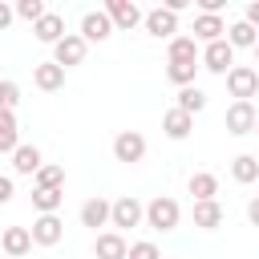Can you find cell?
Here are the masks:
<instances>
[{
  "instance_id": "6da1fadb",
  "label": "cell",
  "mask_w": 259,
  "mask_h": 259,
  "mask_svg": "<svg viewBox=\"0 0 259 259\" xmlns=\"http://www.w3.org/2000/svg\"><path fill=\"white\" fill-rule=\"evenodd\" d=\"M178 219H182V206L170 198V194H158V198H150L146 202V227L150 231H174L178 227Z\"/></svg>"
},
{
  "instance_id": "7a4b0ae2",
  "label": "cell",
  "mask_w": 259,
  "mask_h": 259,
  "mask_svg": "<svg viewBox=\"0 0 259 259\" xmlns=\"http://www.w3.org/2000/svg\"><path fill=\"white\" fill-rule=\"evenodd\" d=\"M227 89H231L235 101H251V97L259 93V69H251V65H235V69L227 73Z\"/></svg>"
},
{
  "instance_id": "3957f363",
  "label": "cell",
  "mask_w": 259,
  "mask_h": 259,
  "mask_svg": "<svg viewBox=\"0 0 259 259\" xmlns=\"http://www.w3.org/2000/svg\"><path fill=\"white\" fill-rule=\"evenodd\" d=\"M85 53H89V45H85V36H81V32H65V40H57V45H53V61H57L61 69L81 65V61H85Z\"/></svg>"
},
{
  "instance_id": "277c9868",
  "label": "cell",
  "mask_w": 259,
  "mask_h": 259,
  "mask_svg": "<svg viewBox=\"0 0 259 259\" xmlns=\"http://www.w3.org/2000/svg\"><path fill=\"white\" fill-rule=\"evenodd\" d=\"M255 121H259V109L251 101H231L227 105V134H235V138L255 134Z\"/></svg>"
},
{
  "instance_id": "5b68a950",
  "label": "cell",
  "mask_w": 259,
  "mask_h": 259,
  "mask_svg": "<svg viewBox=\"0 0 259 259\" xmlns=\"http://www.w3.org/2000/svg\"><path fill=\"white\" fill-rule=\"evenodd\" d=\"M109 223L117 227V231H130V227H142L146 223V206L134 198V194H121L117 202H113V214H109Z\"/></svg>"
},
{
  "instance_id": "8992f818",
  "label": "cell",
  "mask_w": 259,
  "mask_h": 259,
  "mask_svg": "<svg viewBox=\"0 0 259 259\" xmlns=\"http://www.w3.org/2000/svg\"><path fill=\"white\" fill-rule=\"evenodd\" d=\"M202 69H210V73H219V77H227V73L235 69V49L227 45V36L214 40V45H202Z\"/></svg>"
},
{
  "instance_id": "52a82bcc",
  "label": "cell",
  "mask_w": 259,
  "mask_h": 259,
  "mask_svg": "<svg viewBox=\"0 0 259 259\" xmlns=\"http://www.w3.org/2000/svg\"><path fill=\"white\" fill-rule=\"evenodd\" d=\"M113 158L125 162V166L142 162V158H146V138H142L138 130H121V134L113 138Z\"/></svg>"
},
{
  "instance_id": "ba28073f",
  "label": "cell",
  "mask_w": 259,
  "mask_h": 259,
  "mask_svg": "<svg viewBox=\"0 0 259 259\" xmlns=\"http://www.w3.org/2000/svg\"><path fill=\"white\" fill-rule=\"evenodd\" d=\"M81 36H85V45H101L113 36V20L105 16V8H93L81 16Z\"/></svg>"
},
{
  "instance_id": "9c48e42d",
  "label": "cell",
  "mask_w": 259,
  "mask_h": 259,
  "mask_svg": "<svg viewBox=\"0 0 259 259\" xmlns=\"http://www.w3.org/2000/svg\"><path fill=\"white\" fill-rule=\"evenodd\" d=\"M105 16L113 20V28H125V32L146 20V12H142L134 0H105Z\"/></svg>"
},
{
  "instance_id": "30bf717a",
  "label": "cell",
  "mask_w": 259,
  "mask_h": 259,
  "mask_svg": "<svg viewBox=\"0 0 259 259\" xmlns=\"http://www.w3.org/2000/svg\"><path fill=\"white\" fill-rule=\"evenodd\" d=\"M142 24H146V32L158 36V40H174V36H178V16H174L170 8H150Z\"/></svg>"
},
{
  "instance_id": "8fae6325",
  "label": "cell",
  "mask_w": 259,
  "mask_h": 259,
  "mask_svg": "<svg viewBox=\"0 0 259 259\" xmlns=\"http://www.w3.org/2000/svg\"><path fill=\"white\" fill-rule=\"evenodd\" d=\"M28 231H32V243H36V247H57V243L65 239V223H61L57 214H36V223H32Z\"/></svg>"
},
{
  "instance_id": "7c38bea8",
  "label": "cell",
  "mask_w": 259,
  "mask_h": 259,
  "mask_svg": "<svg viewBox=\"0 0 259 259\" xmlns=\"http://www.w3.org/2000/svg\"><path fill=\"white\" fill-rule=\"evenodd\" d=\"M36 243H32V231L28 227H4L0 231V251L4 255H12V259H20V255H28Z\"/></svg>"
},
{
  "instance_id": "4fadbf2b",
  "label": "cell",
  "mask_w": 259,
  "mask_h": 259,
  "mask_svg": "<svg viewBox=\"0 0 259 259\" xmlns=\"http://www.w3.org/2000/svg\"><path fill=\"white\" fill-rule=\"evenodd\" d=\"M223 32H227V20H223V16H210V12H198V16H194L190 36H194L198 45H214V40H223Z\"/></svg>"
},
{
  "instance_id": "5bb4252c",
  "label": "cell",
  "mask_w": 259,
  "mask_h": 259,
  "mask_svg": "<svg viewBox=\"0 0 259 259\" xmlns=\"http://www.w3.org/2000/svg\"><path fill=\"white\" fill-rule=\"evenodd\" d=\"M190 130H194V117H190V113H182L178 105L162 113V134H166L170 142H186V138H190Z\"/></svg>"
},
{
  "instance_id": "9a60e30c",
  "label": "cell",
  "mask_w": 259,
  "mask_h": 259,
  "mask_svg": "<svg viewBox=\"0 0 259 259\" xmlns=\"http://www.w3.org/2000/svg\"><path fill=\"white\" fill-rule=\"evenodd\" d=\"M93 255L97 259H125L130 255V243L121 239V231H101L97 243H93Z\"/></svg>"
},
{
  "instance_id": "2e32d148",
  "label": "cell",
  "mask_w": 259,
  "mask_h": 259,
  "mask_svg": "<svg viewBox=\"0 0 259 259\" xmlns=\"http://www.w3.org/2000/svg\"><path fill=\"white\" fill-rule=\"evenodd\" d=\"M32 36H36L40 45H57V40H65V20H61V12H45V16L32 24Z\"/></svg>"
},
{
  "instance_id": "e0dca14e",
  "label": "cell",
  "mask_w": 259,
  "mask_h": 259,
  "mask_svg": "<svg viewBox=\"0 0 259 259\" xmlns=\"http://www.w3.org/2000/svg\"><path fill=\"white\" fill-rule=\"evenodd\" d=\"M109 214H113V202L101 198V194L89 198V202H81V227H93V231H97V227L109 223Z\"/></svg>"
},
{
  "instance_id": "ac0fdd59",
  "label": "cell",
  "mask_w": 259,
  "mask_h": 259,
  "mask_svg": "<svg viewBox=\"0 0 259 259\" xmlns=\"http://www.w3.org/2000/svg\"><path fill=\"white\" fill-rule=\"evenodd\" d=\"M166 57L170 61H182V65H202V49H198L194 36H174L170 49H166Z\"/></svg>"
},
{
  "instance_id": "d6986e66",
  "label": "cell",
  "mask_w": 259,
  "mask_h": 259,
  "mask_svg": "<svg viewBox=\"0 0 259 259\" xmlns=\"http://www.w3.org/2000/svg\"><path fill=\"white\" fill-rule=\"evenodd\" d=\"M32 81H36V89H45V93H57V89L65 85V69H61L57 61H40V65L32 69Z\"/></svg>"
},
{
  "instance_id": "ffe728a7",
  "label": "cell",
  "mask_w": 259,
  "mask_h": 259,
  "mask_svg": "<svg viewBox=\"0 0 259 259\" xmlns=\"http://www.w3.org/2000/svg\"><path fill=\"white\" fill-rule=\"evenodd\" d=\"M40 166H45L40 150L20 142V146H16V154H12V170H16V174H32V178H36V170H40Z\"/></svg>"
},
{
  "instance_id": "44dd1931",
  "label": "cell",
  "mask_w": 259,
  "mask_h": 259,
  "mask_svg": "<svg viewBox=\"0 0 259 259\" xmlns=\"http://www.w3.org/2000/svg\"><path fill=\"white\" fill-rule=\"evenodd\" d=\"M186 190L194 194V202H210V198L219 194V178H214V174H206V170H198V174H190Z\"/></svg>"
},
{
  "instance_id": "7402d4cb",
  "label": "cell",
  "mask_w": 259,
  "mask_h": 259,
  "mask_svg": "<svg viewBox=\"0 0 259 259\" xmlns=\"http://www.w3.org/2000/svg\"><path fill=\"white\" fill-rule=\"evenodd\" d=\"M227 45L231 49H255L259 45V32L247 20H235V24H227Z\"/></svg>"
},
{
  "instance_id": "603a6c76",
  "label": "cell",
  "mask_w": 259,
  "mask_h": 259,
  "mask_svg": "<svg viewBox=\"0 0 259 259\" xmlns=\"http://www.w3.org/2000/svg\"><path fill=\"white\" fill-rule=\"evenodd\" d=\"M194 227H202V231L223 227V206H219V198H210V202H194Z\"/></svg>"
},
{
  "instance_id": "cb8c5ba5",
  "label": "cell",
  "mask_w": 259,
  "mask_h": 259,
  "mask_svg": "<svg viewBox=\"0 0 259 259\" xmlns=\"http://www.w3.org/2000/svg\"><path fill=\"white\" fill-rule=\"evenodd\" d=\"M231 178H235L239 186L255 182V178H259V154H239V158L231 162Z\"/></svg>"
},
{
  "instance_id": "d4e9b609",
  "label": "cell",
  "mask_w": 259,
  "mask_h": 259,
  "mask_svg": "<svg viewBox=\"0 0 259 259\" xmlns=\"http://www.w3.org/2000/svg\"><path fill=\"white\" fill-rule=\"evenodd\" d=\"M20 146V130H16V113L0 109V154H16Z\"/></svg>"
},
{
  "instance_id": "484cf974",
  "label": "cell",
  "mask_w": 259,
  "mask_h": 259,
  "mask_svg": "<svg viewBox=\"0 0 259 259\" xmlns=\"http://www.w3.org/2000/svg\"><path fill=\"white\" fill-rule=\"evenodd\" d=\"M178 109H182V113H190V117H194V113H202V109H206V93H202L198 85L178 89Z\"/></svg>"
},
{
  "instance_id": "4316f807",
  "label": "cell",
  "mask_w": 259,
  "mask_h": 259,
  "mask_svg": "<svg viewBox=\"0 0 259 259\" xmlns=\"http://www.w3.org/2000/svg\"><path fill=\"white\" fill-rule=\"evenodd\" d=\"M36 186H40V190H65V166L45 162V166L36 170Z\"/></svg>"
},
{
  "instance_id": "83f0119b",
  "label": "cell",
  "mask_w": 259,
  "mask_h": 259,
  "mask_svg": "<svg viewBox=\"0 0 259 259\" xmlns=\"http://www.w3.org/2000/svg\"><path fill=\"white\" fill-rule=\"evenodd\" d=\"M202 65H182V61H170L166 65V77H170V85H178V89H186V85H194V73H198Z\"/></svg>"
},
{
  "instance_id": "f1b7e54d",
  "label": "cell",
  "mask_w": 259,
  "mask_h": 259,
  "mask_svg": "<svg viewBox=\"0 0 259 259\" xmlns=\"http://www.w3.org/2000/svg\"><path fill=\"white\" fill-rule=\"evenodd\" d=\"M65 202V190H32V206L40 210V214H57V206Z\"/></svg>"
},
{
  "instance_id": "f546056e",
  "label": "cell",
  "mask_w": 259,
  "mask_h": 259,
  "mask_svg": "<svg viewBox=\"0 0 259 259\" xmlns=\"http://www.w3.org/2000/svg\"><path fill=\"white\" fill-rule=\"evenodd\" d=\"M45 12H49L45 0H16V16H20V20H32V24H36Z\"/></svg>"
},
{
  "instance_id": "4dcf8cb0",
  "label": "cell",
  "mask_w": 259,
  "mask_h": 259,
  "mask_svg": "<svg viewBox=\"0 0 259 259\" xmlns=\"http://www.w3.org/2000/svg\"><path fill=\"white\" fill-rule=\"evenodd\" d=\"M16 101H20V85L16 81H0V109H16Z\"/></svg>"
},
{
  "instance_id": "1f68e13d",
  "label": "cell",
  "mask_w": 259,
  "mask_h": 259,
  "mask_svg": "<svg viewBox=\"0 0 259 259\" xmlns=\"http://www.w3.org/2000/svg\"><path fill=\"white\" fill-rule=\"evenodd\" d=\"M125 259H166V255H162L150 239H142V243H130V255H125Z\"/></svg>"
},
{
  "instance_id": "d6a6232c",
  "label": "cell",
  "mask_w": 259,
  "mask_h": 259,
  "mask_svg": "<svg viewBox=\"0 0 259 259\" xmlns=\"http://www.w3.org/2000/svg\"><path fill=\"white\" fill-rule=\"evenodd\" d=\"M16 198V186H12V178L8 174H0V206H8Z\"/></svg>"
},
{
  "instance_id": "836d02e7",
  "label": "cell",
  "mask_w": 259,
  "mask_h": 259,
  "mask_svg": "<svg viewBox=\"0 0 259 259\" xmlns=\"http://www.w3.org/2000/svg\"><path fill=\"white\" fill-rule=\"evenodd\" d=\"M243 20H247V24H251V28L259 32V0H251V4H247V12H243Z\"/></svg>"
},
{
  "instance_id": "e575fe53",
  "label": "cell",
  "mask_w": 259,
  "mask_h": 259,
  "mask_svg": "<svg viewBox=\"0 0 259 259\" xmlns=\"http://www.w3.org/2000/svg\"><path fill=\"white\" fill-rule=\"evenodd\" d=\"M12 20H16V8H12V4H4V0H0V28H8V24H12Z\"/></svg>"
},
{
  "instance_id": "d590c367",
  "label": "cell",
  "mask_w": 259,
  "mask_h": 259,
  "mask_svg": "<svg viewBox=\"0 0 259 259\" xmlns=\"http://www.w3.org/2000/svg\"><path fill=\"white\" fill-rule=\"evenodd\" d=\"M247 219H251V227H259V198L247 202Z\"/></svg>"
},
{
  "instance_id": "8d00e7d4",
  "label": "cell",
  "mask_w": 259,
  "mask_h": 259,
  "mask_svg": "<svg viewBox=\"0 0 259 259\" xmlns=\"http://www.w3.org/2000/svg\"><path fill=\"white\" fill-rule=\"evenodd\" d=\"M255 61H259V45H255Z\"/></svg>"
},
{
  "instance_id": "74e56055",
  "label": "cell",
  "mask_w": 259,
  "mask_h": 259,
  "mask_svg": "<svg viewBox=\"0 0 259 259\" xmlns=\"http://www.w3.org/2000/svg\"><path fill=\"white\" fill-rule=\"evenodd\" d=\"M255 134H259V121H255Z\"/></svg>"
}]
</instances>
